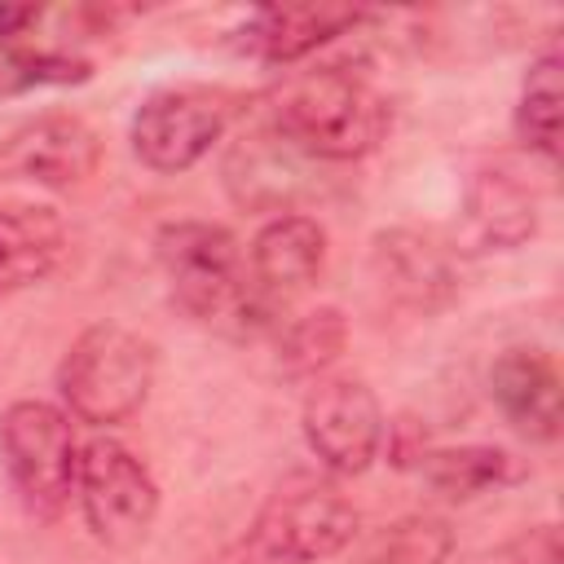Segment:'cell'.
Wrapping results in <instances>:
<instances>
[{
	"instance_id": "30bf717a",
	"label": "cell",
	"mask_w": 564,
	"mask_h": 564,
	"mask_svg": "<svg viewBox=\"0 0 564 564\" xmlns=\"http://www.w3.org/2000/svg\"><path fill=\"white\" fill-rule=\"evenodd\" d=\"M370 282L405 313H436L458 291L454 256L419 229H383L370 242Z\"/></svg>"
},
{
	"instance_id": "9a60e30c",
	"label": "cell",
	"mask_w": 564,
	"mask_h": 564,
	"mask_svg": "<svg viewBox=\"0 0 564 564\" xmlns=\"http://www.w3.org/2000/svg\"><path fill=\"white\" fill-rule=\"evenodd\" d=\"M66 220L26 198H0V295L44 282L66 260Z\"/></svg>"
},
{
	"instance_id": "ac0fdd59",
	"label": "cell",
	"mask_w": 564,
	"mask_h": 564,
	"mask_svg": "<svg viewBox=\"0 0 564 564\" xmlns=\"http://www.w3.org/2000/svg\"><path fill=\"white\" fill-rule=\"evenodd\" d=\"M560 70H564L560 48L546 44L529 62L524 84H520V97H516V137H520L524 150L542 154L546 163L560 159V101H564Z\"/></svg>"
},
{
	"instance_id": "5bb4252c",
	"label": "cell",
	"mask_w": 564,
	"mask_h": 564,
	"mask_svg": "<svg viewBox=\"0 0 564 564\" xmlns=\"http://www.w3.org/2000/svg\"><path fill=\"white\" fill-rule=\"evenodd\" d=\"M361 22L366 9L352 4H264L242 22L238 44L264 66H295Z\"/></svg>"
},
{
	"instance_id": "8992f818",
	"label": "cell",
	"mask_w": 564,
	"mask_h": 564,
	"mask_svg": "<svg viewBox=\"0 0 564 564\" xmlns=\"http://www.w3.org/2000/svg\"><path fill=\"white\" fill-rule=\"evenodd\" d=\"M242 115V93L220 84H167L141 97L128 123L132 154L159 176L189 172Z\"/></svg>"
},
{
	"instance_id": "4fadbf2b",
	"label": "cell",
	"mask_w": 564,
	"mask_h": 564,
	"mask_svg": "<svg viewBox=\"0 0 564 564\" xmlns=\"http://www.w3.org/2000/svg\"><path fill=\"white\" fill-rule=\"evenodd\" d=\"M322 264H326V229L317 216H304V212L269 216L247 247L251 282L269 304L291 300L304 286H313Z\"/></svg>"
},
{
	"instance_id": "d6986e66",
	"label": "cell",
	"mask_w": 564,
	"mask_h": 564,
	"mask_svg": "<svg viewBox=\"0 0 564 564\" xmlns=\"http://www.w3.org/2000/svg\"><path fill=\"white\" fill-rule=\"evenodd\" d=\"M93 79V62L66 48H40L26 40H0V97H26L40 88H75Z\"/></svg>"
},
{
	"instance_id": "ba28073f",
	"label": "cell",
	"mask_w": 564,
	"mask_h": 564,
	"mask_svg": "<svg viewBox=\"0 0 564 564\" xmlns=\"http://www.w3.org/2000/svg\"><path fill=\"white\" fill-rule=\"evenodd\" d=\"M300 432L308 454L335 476H361L375 467L388 441V414L375 388L357 375H322L304 392Z\"/></svg>"
},
{
	"instance_id": "7a4b0ae2",
	"label": "cell",
	"mask_w": 564,
	"mask_h": 564,
	"mask_svg": "<svg viewBox=\"0 0 564 564\" xmlns=\"http://www.w3.org/2000/svg\"><path fill=\"white\" fill-rule=\"evenodd\" d=\"M269 128L304 159L352 163L383 145L392 128V101L366 70L326 62L291 75L269 97Z\"/></svg>"
},
{
	"instance_id": "3957f363",
	"label": "cell",
	"mask_w": 564,
	"mask_h": 564,
	"mask_svg": "<svg viewBox=\"0 0 564 564\" xmlns=\"http://www.w3.org/2000/svg\"><path fill=\"white\" fill-rule=\"evenodd\" d=\"M357 507L317 476H286L264 494L247 529L198 564H326L352 546Z\"/></svg>"
},
{
	"instance_id": "52a82bcc",
	"label": "cell",
	"mask_w": 564,
	"mask_h": 564,
	"mask_svg": "<svg viewBox=\"0 0 564 564\" xmlns=\"http://www.w3.org/2000/svg\"><path fill=\"white\" fill-rule=\"evenodd\" d=\"M75 498H79L88 533L110 551H128L145 542V533L159 520V502H163L159 480L145 467V458H137L115 436H93L88 445H79Z\"/></svg>"
},
{
	"instance_id": "44dd1931",
	"label": "cell",
	"mask_w": 564,
	"mask_h": 564,
	"mask_svg": "<svg viewBox=\"0 0 564 564\" xmlns=\"http://www.w3.org/2000/svg\"><path fill=\"white\" fill-rule=\"evenodd\" d=\"M454 551V533L436 516H405L388 524L375 546L366 551V564H445Z\"/></svg>"
},
{
	"instance_id": "2e32d148",
	"label": "cell",
	"mask_w": 564,
	"mask_h": 564,
	"mask_svg": "<svg viewBox=\"0 0 564 564\" xmlns=\"http://www.w3.org/2000/svg\"><path fill=\"white\" fill-rule=\"evenodd\" d=\"M414 471L419 480L449 498V502H467V498H480L489 489H502L520 476V463L502 449V445H432V449H419L414 454Z\"/></svg>"
},
{
	"instance_id": "9c48e42d",
	"label": "cell",
	"mask_w": 564,
	"mask_h": 564,
	"mask_svg": "<svg viewBox=\"0 0 564 564\" xmlns=\"http://www.w3.org/2000/svg\"><path fill=\"white\" fill-rule=\"evenodd\" d=\"M101 167V137L88 119L48 110L0 137V185L70 189Z\"/></svg>"
},
{
	"instance_id": "7c38bea8",
	"label": "cell",
	"mask_w": 564,
	"mask_h": 564,
	"mask_svg": "<svg viewBox=\"0 0 564 564\" xmlns=\"http://www.w3.org/2000/svg\"><path fill=\"white\" fill-rule=\"evenodd\" d=\"M489 397L520 436L538 445L560 441V366L546 348H502L489 366Z\"/></svg>"
},
{
	"instance_id": "277c9868",
	"label": "cell",
	"mask_w": 564,
	"mask_h": 564,
	"mask_svg": "<svg viewBox=\"0 0 564 564\" xmlns=\"http://www.w3.org/2000/svg\"><path fill=\"white\" fill-rule=\"evenodd\" d=\"M154 375L159 348L141 330L101 317L66 344L57 361V397L70 419L88 427H119L150 401Z\"/></svg>"
},
{
	"instance_id": "6da1fadb",
	"label": "cell",
	"mask_w": 564,
	"mask_h": 564,
	"mask_svg": "<svg viewBox=\"0 0 564 564\" xmlns=\"http://www.w3.org/2000/svg\"><path fill=\"white\" fill-rule=\"evenodd\" d=\"M154 260L163 269L172 304L229 339H251L269 326L273 304L256 291L242 242L216 220H167L154 234Z\"/></svg>"
},
{
	"instance_id": "ffe728a7",
	"label": "cell",
	"mask_w": 564,
	"mask_h": 564,
	"mask_svg": "<svg viewBox=\"0 0 564 564\" xmlns=\"http://www.w3.org/2000/svg\"><path fill=\"white\" fill-rule=\"evenodd\" d=\"M344 344H348V317L335 304L308 308L282 330V366L295 379H322L330 361L344 352Z\"/></svg>"
},
{
	"instance_id": "8fae6325",
	"label": "cell",
	"mask_w": 564,
	"mask_h": 564,
	"mask_svg": "<svg viewBox=\"0 0 564 564\" xmlns=\"http://www.w3.org/2000/svg\"><path fill=\"white\" fill-rule=\"evenodd\" d=\"M538 194L511 163H485L471 172L463 194L467 251H516L538 234Z\"/></svg>"
},
{
	"instance_id": "5b68a950",
	"label": "cell",
	"mask_w": 564,
	"mask_h": 564,
	"mask_svg": "<svg viewBox=\"0 0 564 564\" xmlns=\"http://www.w3.org/2000/svg\"><path fill=\"white\" fill-rule=\"evenodd\" d=\"M0 463L22 498V507L40 520H57L75 498L79 441L75 423L53 401H9L0 410Z\"/></svg>"
},
{
	"instance_id": "e0dca14e",
	"label": "cell",
	"mask_w": 564,
	"mask_h": 564,
	"mask_svg": "<svg viewBox=\"0 0 564 564\" xmlns=\"http://www.w3.org/2000/svg\"><path fill=\"white\" fill-rule=\"evenodd\" d=\"M300 163L304 154L282 141L273 128H260V132H247L242 145L234 150L229 159V172L242 167V176H229V189L242 207H269L273 216L278 212H291L286 198L295 189V176H300Z\"/></svg>"
},
{
	"instance_id": "7402d4cb",
	"label": "cell",
	"mask_w": 564,
	"mask_h": 564,
	"mask_svg": "<svg viewBox=\"0 0 564 564\" xmlns=\"http://www.w3.org/2000/svg\"><path fill=\"white\" fill-rule=\"evenodd\" d=\"M40 18L35 4H0V40H18Z\"/></svg>"
}]
</instances>
